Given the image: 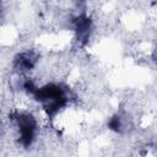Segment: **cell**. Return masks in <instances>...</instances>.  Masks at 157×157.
I'll return each instance as SVG.
<instances>
[{"instance_id": "6da1fadb", "label": "cell", "mask_w": 157, "mask_h": 157, "mask_svg": "<svg viewBox=\"0 0 157 157\" xmlns=\"http://www.w3.org/2000/svg\"><path fill=\"white\" fill-rule=\"evenodd\" d=\"M34 98L42 103L48 115H55L63 107H65L67 98L65 91L55 83H48L43 87H38L34 93Z\"/></svg>"}, {"instance_id": "7a4b0ae2", "label": "cell", "mask_w": 157, "mask_h": 157, "mask_svg": "<svg viewBox=\"0 0 157 157\" xmlns=\"http://www.w3.org/2000/svg\"><path fill=\"white\" fill-rule=\"evenodd\" d=\"M15 120L17 121L20 131V142L25 147L31 146L37 131V121L34 117L28 113H17L15 115Z\"/></svg>"}, {"instance_id": "3957f363", "label": "cell", "mask_w": 157, "mask_h": 157, "mask_svg": "<svg viewBox=\"0 0 157 157\" xmlns=\"http://www.w3.org/2000/svg\"><path fill=\"white\" fill-rule=\"evenodd\" d=\"M36 63H37V55L33 52H23L15 56L13 66L17 70L26 71V70H31L36 65Z\"/></svg>"}, {"instance_id": "277c9868", "label": "cell", "mask_w": 157, "mask_h": 157, "mask_svg": "<svg viewBox=\"0 0 157 157\" xmlns=\"http://www.w3.org/2000/svg\"><path fill=\"white\" fill-rule=\"evenodd\" d=\"M75 31L77 33V38L80 40H86L88 39L90 31H91V20L86 15H80L78 17L75 18L74 22Z\"/></svg>"}, {"instance_id": "5b68a950", "label": "cell", "mask_w": 157, "mask_h": 157, "mask_svg": "<svg viewBox=\"0 0 157 157\" xmlns=\"http://www.w3.org/2000/svg\"><path fill=\"white\" fill-rule=\"evenodd\" d=\"M108 128L113 131H120L121 129V123H120V117L119 115H113L109 121H108Z\"/></svg>"}, {"instance_id": "8992f818", "label": "cell", "mask_w": 157, "mask_h": 157, "mask_svg": "<svg viewBox=\"0 0 157 157\" xmlns=\"http://www.w3.org/2000/svg\"><path fill=\"white\" fill-rule=\"evenodd\" d=\"M152 58H153V61L157 64V45H156V48H155V50H153V55H152Z\"/></svg>"}]
</instances>
